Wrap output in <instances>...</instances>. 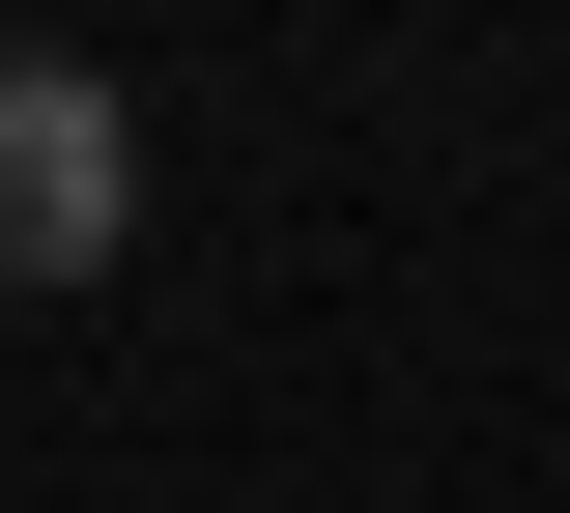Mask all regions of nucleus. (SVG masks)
<instances>
[{
    "label": "nucleus",
    "mask_w": 570,
    "mask_h": 513,
    "mask_svg": "<svg viewBox=\"0 0 570 513\" xmlns=\"http://www.w3.org/2000/svg\"><path fill=\"white\" fill-rule=\"evenodd\" d=\"M142 257V115L86 58H0V286H115Z\"/></svg>",
    "instance_id": "f257e3e1"
}]
</instances>
